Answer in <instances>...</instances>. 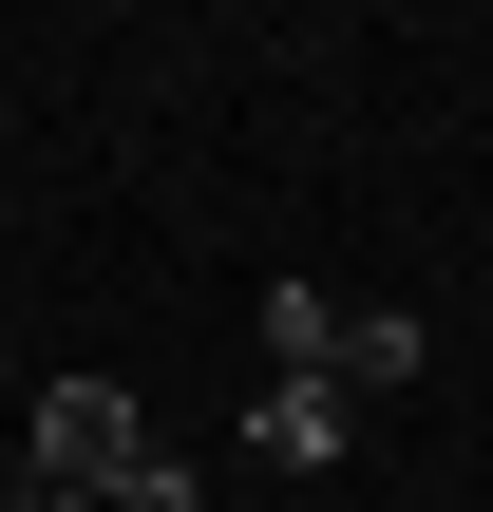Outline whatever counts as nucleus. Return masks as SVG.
Here are the masks:
<instances>
[{"label": "nucleus", "mask_w": 493, "mask_h": 512, "mask_svg": "<svg viewBox=\"0 0 493 512\" xmlns=\"http://www.w3.org/2000/svg\"><path fill=\"white\" fill-rule=\"evenodd\" d=\"M114 512H209V475H190V456H152V475H133Z\"/></svg>", "instance_id": "nucleus-5"}, {"label": "nucleus", "mask_w": 493, "mask_h": 512, "mask_svg": "<svg viewBox=\"0 0 493 512\" xmlns=\"http://www.w3.org/2000/svg\"><path fill=\"white\" fill-rule=\"evenodd\" d=\"M266 361L323 380V361H342V304H323V285H266Z\"/></svg>", "instance_id": "nucleus-4"}, {"label": "nucleus", "mask_w": 493, "mask_h": 512, "mask_svg": "<svg viewBox=\"0 0 493 512\" xmlns=\"http://www.w3.org/2000/svg\"><path fill=\"white\" fill-rule=\"evenodd\" d=\"M133 475H152L133 380H57V399H38V494H133Z\"/></svg>", "instance_id": "nucleus-1"}, {"label": "nucleus", "mask_w": 493, "mask_h": 512, "mask_svg": "<svg viewBox=\"0 0 493 512\" xmlns=\"http://www.w3.org/2000/svg\"><path fill=\"white\" fill-rule=\"evenodd\" d=\"M19 512H114V494H19Z\"/></svg>", "instance_id": "nucleus-6"}, {"label": "nucleus", "mask_w": 493, "mask_h": 512, "mask_svg": "<svg viewBox=\"0 0 493 512\" xmlns=\"http://www.w3.org/2000/svg\"><path fill=\"white\" fill-rule=\"evenodd\" d=\"M418 361H437V342H418V304H361V323H342V361H323V380H361V399H380V380H418Z\"/></svg>", "instance_id": "nucleus-3"}, {"label": "nucleus", "mask_w": 493, "mask_h": 512, "mask_svg": "<svg viewBox=\"0 0 493 512\" xmlns=\"http://www.w3.org/2000/svg\"><path fill=\"white\" fill-rule=\"evenodd\" d=\"M247 456H266V475H323V456H342V380H266V399H247Z\"/></svg>", "instance_id": "nucleus-2"}]
</instances>
